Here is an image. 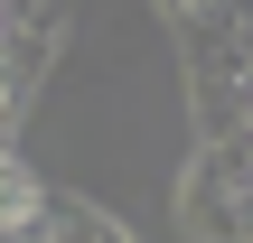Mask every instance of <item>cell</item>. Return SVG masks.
Returning a JSON list of instances; mask_svg holds the SVG:
<instances>
[{"label": "cell", "mask_w": 253, "mask_h": 243, "mask_svg": "<svg viewBox=\"0 0 253 243\" xmlns=\"http://www.w3.org/2000/svg\"><path fill=\"white\" fill-rule=\"evenodd\" d=\"M19 243H122V234H113L94 206H75V197H47V215H38Z\"/></svg>", "instance_id": "7a4b0ae2"}, {"label": "cell", "mask_w": 253, "mask_h": 243, "mask_svg": "<svg viewBox=\"0 0 253 243\" xmlns=\"http://www.w3.org/2000/svg\"><path fill=\"white\" fill-rule=\"evenodd\" d=\"M178 225L197 243H253V140H207L188 187H178Z\"/></svg>", "instance_id": "6da1fadb"}]
</instances>
